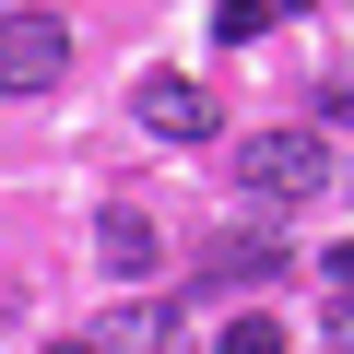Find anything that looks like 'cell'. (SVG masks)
Instances as JSON below:
<instances>
[{
	"mask_svg": "<svg viewBox=\"0 0 354 354\" xmlns=\"http://www.w3.org/2000/svg\"><path fill=\"white\" fill-rule=\"evenodd\" d=\"M236 189H248L260 213H295V201H319V189H330V153H319V130H248V142H236Z\"/></svg>",
	"mask_w": 354,
	"mask_h": 354,
	"instance_id": "1",
	"label": "cell"
},
{
	"mask_svg": "<svg viewBox=\"0 0 354 354\" xmlns=\"http://www.w3.org/2000/svg\"><path fill=\"white\" fill-rule=\"evenodd\" d=\"M71 71V24L59 12H0V95H48Z\"/></svg>",
	"mask_w": 354,
	"mask_h": 354,
	"instance_id": "2",
	"label": "cell"
},
{
	"mask_svg": "<svg viewBox=\"0 0 354 354\" xmlns=\"http://www.w3.org/2000/svg\"><path fill=\"white\" fill-rule=\"evenodd\" d=\"M142 130H153V142H213L225 106H213L189 71H153V83H142Z\"/></svg>",
	"mask_w": 354,
	"mask_h": 354,
	"instance_id": "3",
	"label": "cell"
},
{
	"mask_svg": "<svg viewBox=\"0 0 354 354\" xmlns=\"http://www.w3.org/2000/svg\"><path fill=\"white\" fill-rule=\"evenodd\" d=\"M95 354H189V307L142 295V307H118V319L95 330Z\"/></svg>",
	"mask_w": 354,
	"mask_h": 354,
	"instance_id": "4",
	"label": "cell"
},
{
	"mask_svg": "<svg viewBox=\"0 0 354 354\" xmlns=\"http://www.w3.org/2000/svg\"><path fill=\"white\" fill-rule=\"evenodd\" d=\"M95 260H106V272H118V283H142V272H153V260H165V248H153V225H142V213H130V201H106V213H95Z\"/></svg>",
	"mask_w": 354,
	"mask_h": 354,
	"instance_id": "5",
	"label": "cell"
},
{
	"mask_svg": "<svg viewBox=\"0 0 354 354\" xmlns=\"http://www.w3.org/2000/svg\"><path fill=\"white\" fill-rule=\"evenodd\" d=\"M189 272H201V283H272V272H283V236H225V248H201Z\"/></svg>",
	"mask_w": 354,
	"mask_h": 354,
	"instance_id": "6",
	"label": "cell"
},
{
	"mask_svg": "<svg viewBox=\"0 0 354 354\" xmlns=\"http://www.w3.org/2000/svg\"><path fill=\"white\" fill-rule=\"evenodd\" d=\"M213 354H283V319H260V307H248V319H236V330H225Z\"/></svg>",
	"mask_w": 354,
	"mask_h": 354,
	"instance_id": "7",
	"label": "cell"
},
{
	"mask_svg": "<svg viewBox=\"0 0 354 354\" xmlns=\"http://www.w3.org/2000/svg\"><path fill=\"white\" fill-rule=\"evenodd\" d=\"M213 24H225L236 48H248V36H272V12H260V0H225V12H213Z\"/></svg>",
	"mask_w": 354,
	"mask_h": 354,
	"instance_id": "8",
	"label": "cell"
},
{
	"mask_svg": "<svg viewBox=\"0 0 354 354\" xmlns=\"http://www.w3.org/2000/svg\"><path fill=\"white\" fill-rule=\"evenodd\" d=\"M330 354H354V295H330Z\"/></svg>",
	"mask_w": 354,
	"mask_h": 354,
	"instance_id": "9",
	"label": "cell"
},
{
	"mask_svg": "<svg viewBox=\"0 0 354 354\" xmlns=\"http://www.w3.org/2000/svg\"><path fill=\"white\" fill-rule=\"evenodd\" d=\"M260 12H272V24H283V12H295V0H260Z\"/></svg>",
	"mask_w": 354,
	"mask_h": 354,
	"instance_id": "10",
	"label": "cell"
},
{
	"mask_svg": "<svg viewBox=\"0 0 354 354\" xmlns=\"http://www.w3.org/2000/svg\"><path fill=\"white\" fill-rule=\"evenodd\" d=\"M48 354H95V342H48Z\"/></svg>",
	"mask_w": 354,
	"mask_h": 354,
	"instance_id": "11",
	"label": "cell"
}]
</instances>
